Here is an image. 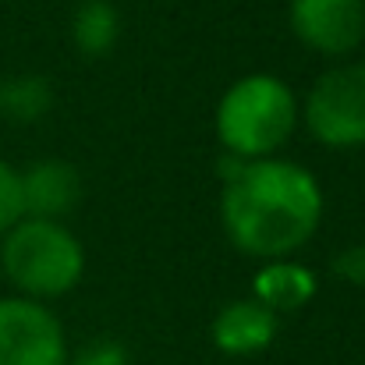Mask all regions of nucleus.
<instances>
[{
	"instance_id": "obj_1",
	"label": "nucleus",
	"mask_w": 365,
	"mask_h": 365,
	"mask_svg": "<svg viewBox=\"0 0 365 365\" xmlns=\"http://www.w3.org/2000/svg\"><path fill=\"white\" fill-rule=\"evenodd\" d=\"M235 160V156H231ZM220 220L238 252L252 259H287L323 220L319 181L291 160H235L224 174Z\"/></svg>"
},
{
	"instance_id": "obj_2",
	"label": "nucleus",
	"mask_w": 365,
	"mask_h": 365,
	"mask_svg": "<svg viewBox=\"0 0 365 365\" xmlns=\"http://www.w3.org/2000/svg\"><path fill=\"white\" fill-rule=\"evenodd\" d=\"M0 269L21 298L46 302L78 287L86 273V248L61 220L21 217L0 238Z\"/></svg>"
},
{
	"instance_id": "obj_13",
	"label": "nucleus",
	"mask_w": 365,
	"mask_h": 365,
	"mask_svg": "<svg viewBox=\"0 0 365 365\" xmlns=\"http://www.w3.org/2000/svg\"><path fill=\"white\" fill-rule=\"evenodd\" d=\"M71 365H131V359H128L121 341L96 337V341H89V344H82L75 351V362Z\"/></svg>"
},
{
	"instance_id": "obj_5",
	"label": "nucleus",
	"mask_w": 365,
	"mask_h": 365,
	"mask_svg": "<svg viewBox=\"0 0 365 365\" xmlns=\"http://www.w3.org/2000/svg\"><path fill=\"white\" fill-rule=\"evenodd\" d=\"M0 365H68L57 316L32 298H0Z\"/></svg>"
},
{
	"instance_id": "obj_11",
	"label": "nucleus",
	"mask_w": 365,
	"mask_h": 365,
	"mask_svg": "<svg viewBox=\"0 0 365 365\" xmlns=\"http://www.w3.org/2000/svg\"><path fill=\"white\" fill-rule=\"evenodd\" d=\"M53 107V86L43 75H18L0 82V114L14 124H36Z\"/></svg>"
},
{
	"instance_id": "obj_7",
	"label": "nucleus",
	"mask_w": 365,
	"mask_h": 365,
	"mask_svg": "<svg viewBox=\"0 0 365 365\" xmlns=\"http://www.w3.org/2000/svg\"><path fill=\"white\" fill-rule=\"evenodd\" d=\"M21 202L25 217L39 220H61L78 206L82 195V178L68 160H36L21 174Z\"/></svg>"
},
{
	"instance_id": "obj_4",
	"label": "nucleus",
	"mask_w": 365,
	"mask_h": 365,
	"mask_svg": "<svg viewBox=\"0 0 365 365\" xmlns=\"http://www.w3.org/2000/svg\"><path fill=\"white\" fill-rule=\"evenodd\" d=\"M305 128L330 149L365 145V64H337L305 96Z\"/></svg>"
},
{
	"instance_id": "obj_9",
	"label": "nucleus",
	"mask_w": 365,
	"mask_h": 365,
	"mask_svg": "<svg viewBox=\"0 0 365 365\" xmlns=\"http://www.w3.org/2000/svg\"><path fill=\"white\" fill-rule=\"evenodd\" d=\"M316 273L302 262L291 259H269L259 266V273L252 277V298L259 305H266L269 312H294L302 305H309L316 298Z\"/></svg>"
},
{
	"instance_id": "obj_3",
	"label": "nucleus",
	"mask_w": 365,
	"mask_h": 365,
	"mask_svg": "<svg viewBox=\"0 0 365 365\" xmlns=\"http://www.w3.org/2000/svg\"><path fill=\"white\" fill-rule=\"evenodd\" d=\"M298 124V100L277 75H245L217 103V138L235 160L273 156Z\"/></svg>"
},
{
	"instance_id": "obj_14",
	"label": "nucleus",
	"mask_w": 365,
	"mask_h": 365,
	"mask_svg": "<svg viewBox=\"0 0 365 365\" xmlns=\"http://www.w3.org/2000/svg\"><path fill=\"white\" fill-rule=\"evenodd\" d=\"M334 269H337V277H341V280L365 287V242L348 245V248L334 259Z\"/></svg>"
},
{
	"instance_id": "obj_12",
	"label": "nucleus",
	"mask_w": 365,
	"mask_h": 365,
	"mask_svg": "<svg viewBox=\"0 0 365 365\" xmlns=\"http://www.w3.org/2000/svg\"><path fill=\"white\" fill-rule=\"evenodd\" d=\"M25 217V202H21V178L18 170L0 160V238Z\"/></svg>"
},
{
	"instance_id": "obj_8",
	"label": "nucleus",
	"mask_w": 365,
	"mask_h": 365,
	"mask_svg": "<svg viewBox=\"0 0 365 365\" xmlns=\"http://www.w3.org/2000/svg\"><path fill=\"white\" fill-rule=\"evenodd\" d=\"M277 337V312H269L266 305H259L255 298H242L220 309V316L213 319V344L224 355L248 359L259 355L273 344Z\"/></svg>"
},
{
	"instance_id": "obj_6",
	"label": "nucleus",
	"mask_w": 365,
	"mask_h": 365,
	"mask_svg": "<svg viewBox=\"0 0 365 365\" xmlns=\"http://www.w3.org/2000/svg\"><path fill=\"white\" fill-rule=\"evenodd\" d=\"M291 32L316 53L344 57L365 39V0H291Z\"/></svg>"
},
{
	"instance_id": "obj_10",
	"label": "nucleus",
	"mask_w": 365,
	"mask_h": 365,
	"mask_svg": "<svg viewBox=\"0 0 365 365\" xmlns=\"http://www.w3.org/2000/svg\"><path fill=\"white\" fill-rule=\"evenodd\" d=\"M121 36V14L110 0H86L71 18V39L86 57H103Z\"/></svg>"
}]
</instances>
